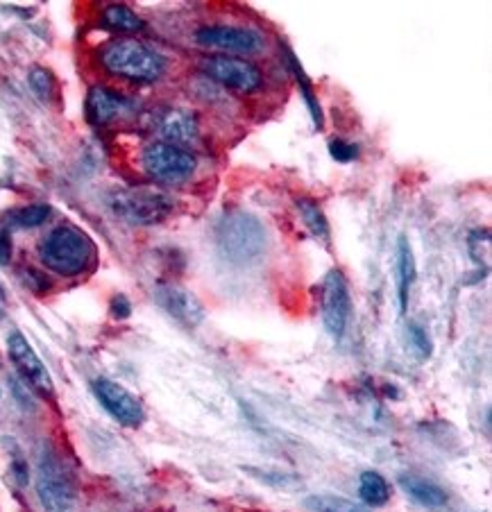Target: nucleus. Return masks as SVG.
<instances>
[{"label": "nucleus", "instance_id": "obj_4", "mask_svg": "<svg viewBox=\"0 0 492 512\" xmlns=\"http://www.w3.org/2000/svg\"><path fill=\"white\" fill-rule=\"evenodd\" d=\"M109 207L130 225H157L171 216L175 202L164 191L134 186V189L116 191L109 198Z\"/></svg>", "mask_w": 492, "mask_h": 512}, {"label": "nucleus", "instance_id": "obj_14", "mask_svg": "<svg viewBox=\"0 0 492 512\" xmlns=\"http://www.w3.org/2000/svg\"><path fill=\"white\" fill-rule=\"evenodd\" d=\"M159 134L164 136V143L173 145H189L200 134L198 118L189 109H168L159 121Z\"/></svg>", "mask_w": 492, "mask_h": 512}, {"label": "nucleus", "instance_id": "obj_2", "mask_svg": "<svg viewBox=\"0 0 492 512\" xmlns=\"http://www.w3.org/2000/svg\"><path fill=\"white\" fill-rule=\"evenodd\" d=\"M100 64L107 73L130 82H157L166 71L164 55L130 37L105 44L100 50Z\"/></svg>", "mask_w": 492, "mask_h": 512}, {"label": "nucleus", "instance_id": "obj_9", "mask_svg": "<svg viewBox=\"0 0 492 512\" xmlns=\"http://www.w3.org/2000/svg\"><path fill=\"white\" fill-rule=\"evenodd\" d=\"M200 46L223 50V53L254 55L264 50V37L252 28H234V25H205L195 32Z\"/></svg>", "mask_w": 492, "mask_h": 512}, {"label": "nucleus", "instance_id": "obj_21", "mask_svg": "<svg viewBox=\"0 0 492 512\" xmlns=\"http://www.w3.org/2000/svg\"><path fill=\"white\" fill-rule=\"evenodd\" d=\"M298 211L302 213L304 225L311 229V234L316 238H322V241H327V238H329V223H327L325 213H322V209H320V204L302 198V200H298Z\"/></svg>", "mask_w": 492, "mask_h": 512}, {"label": "nucleus", "instance_id": "obj_18", "mask_svg": "<svg viewBox=\"0 0 492 512\" xmlns=\"http://www.w3.org/2000/svg\"><path fill=\"white\" fill-rule=\"evenodd\" d=\"M50 218L48 204H30V207H21L5 213V225L14 229H32L44 225Z\"/></svg>", "mask_w": 492, "mask_h": 512}, {"label": "nucleus", "instance_id": "obj_5", "mask_svg": "<svg viewBox=\"0 0 492 512\" xmlns=\"http://www.w3.org/2000/svg\"><path fill=\"white\" fill-rule=\"evenodd\" d=\"M37 494L46 512H73L78 506V488L66 465L46 447L39 460Z\"/></svg>", "mask_w": 492, "mask_h": 512}, {"label": "nucleus", "instance_id": "obj_19", "mask_svg": "<svg viewBox=\"0 0 492 512\" xmlns=\"http://www.w3.org/2000/svg\"><path fill=\"white\" fill-rule=\"evenodd\" d=\"M302 506L311 512H370L361 503H354L345 497H334V494H313L302 501Z\"/></svg>", "mask_w": 492, "mask_h": 512}, {"label": "nucleus", "instance_id": "obj_25", "mask_svg": "<svg viewBox=\"0 0 492 512\" xmlns=\"http://www.w3.org/2000/svg\"><path fill=\"white\" fill-rule=\"evenodd\" d=\"M329 152H332V157L336 161H343V164H347V161L359 157V145H354L350 141H343V139H336V141L329 143Z\"/></svg>", "mask_w": 492, "mask_h": 512}, {"label": "nucleus", "instance_id": "obj_1", "mask_svg": "<svg viewBox=\"0 0 492 512\" xmlns=\"http://www.w3.org/2000/svg\"><path fill=\"white\" fill-rule=\"evenodd\" d=\"M216 245L229 263L245 266L261 259L268 247V232L261 220L248 211H229L216 227Z\"/></svg>", "mask_w": 492, "mask_h": 512}, {"label": "nucleus", "instance_id": "obj_22", "mask_svg": "<svg viewBox=\"0 0 492 512\" xmlns=\"http://www.w3.org/2000/svg\"><path fill=\"white\" fill-rule=\"evenodd\" d=\"M291 66H293V71H295V78H298V84H300V89H302V96H304V100H307V105H309V112L313 116V123H316V127H322V109L318 105L316 93H313L311 84L307 80V75H304L300 62L293 55H291Z\"/></svg>", "mask_w": 492, "mask_h": 512}, {"label": "nucleus", "instance_id": "obj_10", "mask_svg": "<svg viewBox=\"0 0 492 512\" xmlns=\"http://www.w3.org/2000/svg\"><path fill=\"white\" fill-rule=\"evenodd\" d=\"M7 352H10L14 368L19 370L25 383H30L32 390L44 397H53L55 386L44 361H41L35 349H32V345L25 340L23 334H19V331H12L10 338H7Z\"/></svg>", "mask_w": 492, "mask_h": 512}, {"label": "nucleus", "instance_id": "obj_7", "mask_svg": "<svg viewBox=\"0 0 492 512\" xmlns=\"http://www.w3.org/2000/svg\"><path fill=\"white\" fill-rule=\"evenodd\" d=\"M202 71L214 82L241 93H252L264 84V78H261V71L257 66L232 55L205 57L202 59Z\"/></svg>", "mask_w": 492, "mask_h": 512}, {"label": "nucleus", "instance_id": "obj_3", "mask_svg": "<svg viewBox=\"0 0 492 512\" xmlns=\"http://www.w3.org/2000/svg\"><path fill=\"white\" fill-rule=\"evenodd\" d=\"M41 263L62 277H78L91 266L93 243L82 229L59 225L50 232L39 247Z\"/></svg>", "mask_w": 492, "mask_h": 512}, {"label": "nucleus", "instance_id": "obj_26", "mask_svg": "<svg viewBox=\"0 0 492 512\" xmlns=\"http://www.w3.org/2000/svg\"><path fill=\"white\" fill-rule=\"evenodd\" d=\"M12 261V236L7 229H0V263L7 266Z\"/></svg>", "mask_w": 492, "mask_h": 512}, {"label": "nucleus", "instance_id": "obj_15", "mask_svg": "<svg viewBox=\"0 0 492 512\" xmlns=\"http://www.w3.org/2000/svg\"><path fill=\"white\" fill-rule=\"evenodd\" d=\"M415 256L406 236L400 238L397 243V300H400V313H406V306H409L411 300V286L415 281Z\"/></svg>", "mask_w": 492, "mask_h": 512}, {"label": "nucleus", "instance_id": "obj_13", "mask_svg": "<svg viewBox=\"0 0 492 512\" xmlns=\"http://www.w3.org/2000/svg\"><path fill=\"white\" fill-rule=\"evenodd\" d=\"M130 107L125 96L107 87H93L87 96V118L91 125H107Z\"/></svg>", "mask_w": 492, "mask_h": 512}, {"label": "nucleus", "instance_id": "obj_16", "mask_svg": "<svg viewBox=\"0 0 492 512\" xmlns=\"http://www.w3.org/2000/svg\"><path fill=\"white\" fill-rule=\"evenodd\" d=\"M400 485L415 503H420L424 508H443L449 501V494L440 485L418 479V476H402Z\"/></svg>", "mask_w": 492, "mask_h": 512}, {"label": "nucleus", "instance_id": "obj_20", "mask_svg": "<svg viewBox=\"0 0 492 512\" xmlns=\"http://www.w3.org/2000/svg\"><path fill=\"white\" fill-rule=\"evenodd\" d=\"M103 25L118 32H139L143 30V21L125 5H109L103 12Z\"/></svg>", "mask_w": 492, "mask_h": 512}, {"label": "nucleus", "instance_id": "obj_23", "mask_svg": "<svg viewBox=\"0 0 492 512\" xmlns=\"http://www.w3.org/2000/svg\"><path fill=\"white\" fill-rule=\"evenodd\" d=\"M28 80H30L32 91H35L41 100H50V98H53V93H55V80H53V75H50V73L46 71V68H32Z\"/></svg>", "mask_w": 492, "mask_h": 512}, {"label": "nucleus", "instance_id": "obj_11", "mask_svg": "<svg viewBox=\"0 0 492 512\" xmlns=\"http://www.w3.org/2000/svg\"><path fill=\"white\" fill-rule=\"evenodd\" d=\"M93 395L100 401V406L123 426H139L143 422V406L141 401L132 395L130 390L123 388L121 383L112 379H96L93 381Z\"/></svg>", "mask_w": 492, "mask_h": 512}, {"label": "nucleus", "instance_id": "obj_24", "mask_svg": "<svg viewBox=\"0 0 492 512\" xmlns=\"http://www.w3.org/2000/svg\"><path fill=\"white\" fill-rule=\"evenodd\" d=\"M409 338H411V345L415 349V354H418L422 361H427V358L431 356V352H434V343H431L429 331L424 329L422 324L411 322L409 324Z\"/></svg>", "mask_w": 492, "mask_h": 512}, {"label": "nucleus", "instance_id": "obj_17", "mask_svg": "<svg viewBox=\"0 0 492 512\" xmlns=\"http://www.w3.org/2000/svg\"><path fill=\"white\" fill-rule=\"evenodd\" d=\"M359 497L370 508L386 506L390 499V488L379 472H363L359 479Z\"/></svg>", "mask_w": 492, "mask_h": 512}, {"label": "nucleus", "instance_id": "obj_8", "mask_svg": "<svg viewBox=\"0 0 492 512\" xmlns=\"http://www.w3.org/2000/svg\"><path fill=\"white\" fill-rule=\"evenodd\" d=\"M320 306H322V322H325L329 334H332L336 340L343 338L347 322H350L352 300H350V290H347V281L341 270H332L325 277Z\"/></svg>", "mask_w": 492, "mask_h": 512}, {"label": "nucleus", "instance_id": "obj_6", "mask_svg": "<svg viewBox=\"0 0 492 512\" xmlns=\"http://www.w3.org/2000/svg\"><path fill=\"white\" fill-rule=\"evenodd\" d=\"M143 170L152 177L157 179L161 184H177L189 179L195 168H198V159H195L193 152H189L186 148H180V145L173 143H150L146 150H143L141 157Z\"/></svg>", "mask_w": 492, "mask_h": 512}, {"label": "nucleus", "instance_id": "obj_27", "mask_svg": "<svg viewBox=\"0 0 492 512\" xmlns=\"http://www.w3.org/2000/svg\"><path fill=\"white\" fill-rule=\"evenodd\" d=\"M112 313H114V318H127V315L132 313V304L125 300L123 295H116L114 300H112Z\"/></svg>", "mask_w": 492, "mask_h": 512}, {"label": "nucleus", "instance_id": "obj_12", "mask_svg": "<svg viewBox=\"0 0 492 512\" xmlns=\"http://www.w3.org/2000/svg\"><path fill=\"white\" fill-rule=\"evenodd\" d=\"M155 300L161 309L177 322H182L184 327H198L205 320V306L200 304L198 297L180 286H159Z\"/></svg>", "mask_w": 492, "mask_h": 512}]
</instances>
